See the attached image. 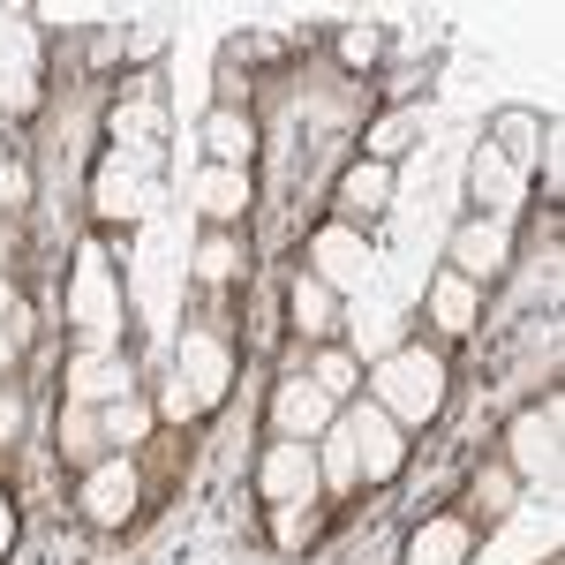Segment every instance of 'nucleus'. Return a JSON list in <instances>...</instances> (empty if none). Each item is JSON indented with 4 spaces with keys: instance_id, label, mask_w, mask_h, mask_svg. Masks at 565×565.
Segmentation results:
<instances>
[{
    "instance_id": "24",
    "label": "nucleus",
    "mask_w": 565,
    "mask_h": 565,
    "mask_svg": "<svg viewBox=\"0 0 565 565\" xmlns=\"http://www.w3.org/2000/svg\"><path fill=\"white\" fill-rule=\"evenodd\" d=\"M317 490H324V498H354V490H362V468H354L348 423H332V430L317 437Z\"/></svg>"
},
{
    "instance_id": "5",
    "label": "nucleus",
    "mask_w": 565,
    "mask_h": 565,
    "mask_svg": "<svg viewBox=\"0 0 565 565\" xmlns=\"http://www.w3.org/2000/svg\"><path fill=\"white\" fill-rule=\"evenodd\" d=\"M136 505H143V476H136V452H106L98 468H84V482H76V513H84L90 527H129Z\"/></svg>"
},
{
    "instance_id": "8",
    "label": "nucleus",
    "mask_w": 565,
    "mask_h": 565,
    "mask_svg": "<svg viewBox=\"0 0 565 565\" xmlns=\"http://www.w3.org/2000/svg\"><path fill=\"white\" fill-rule=\"evenodd\" d=\"M174 377L196 392V399H204V415H212L218 399L234 392V348H226V332H212V324L181 332V348H174Z\"/></svg>"
},
{
    "instance_id": "10",
    "label": "nucleus",
    "mask_w": 565,
    "mask_h": 565,
    "mask_svg": "<svg viewBox=\"0 0 565 565\" xmlns=\"http://www.w3.org/2000/svg\"><path fill=\"white\" fill-rule=\"evenodd\" d=\"M370 242H362V226H340V218H324L317 234H309V271L332 287V295H354L362 279H370Z\"/></svg>"
},
{
    "instance_id": "6",
    "label": "nucleus",
    "mask_w": 565,
    "mask_h": 565,
    "mask_svg": "<svg viewBox=\"0 0 565 565\" xmlns=\"http://www.w3.org/2000/svg\"><path fill=\"white\" fill-rule=\"evenodd\" d=\"M445 271H460L468 287H490V279H505L513 271V218H460L452 226V242H445Z\"/></svg>"
},
{
    "instance_id": "7",
    "label": "nucleus",
    "mask_w": 565,
    "mask_h": 565,
    "mask_svg": "<svg viewBox=\"0 0 565 565\" xmlns=\"http://www.w3.org/2000/svg\"><path fill=\"white\" fill-rule=\"evenodd\" d=\"M332 423H340V407L309 385L302 370H287V377L271 385V407H264V430H271V437H287V445H317Z\"/></svg>"
},
{
    "instance_id": "36",
    "label": "nucleus",
    "mask_w": 565,
    "mask_h": 565,
    "mask_svg": "<svg viewBox=\"0 0 565 565\" xmlns=\"http://www.w3.org/2000/svg\"><path fill=\"white\" fill-rule=\"evenodd\" d=\"M15 302H23V295H15V279H0V317H8Z\"/></svg>"
},
{
    "instance_id": "33",
    "label": "nucleus",
    "mask_w": 565,
    "mask_h": 565,
    "mask_svg": "<svg viewBox=\"0 0 565 565\" xmlns=\"http://www.w3.org/2000/svg\"><path fill=\"white\" fill-rule=\"evenodd\" d=\"M121 53H129V61H151V53H167V31H159V23H143V31H136Z\"/></svg>"
},
{
    "instance_id": "17",
    "label": "nucleus",
    "mask_w": 565,
    "mask_h": 565,
    "mask_svg": "<svg viewBox=\"0 0 565 565\" xmlns=\"http://www.w3.org/2000/svg\"><path fill=\"white\" fill-rule=\"evenodd\" d=\"M423 302H430V324L445 340H468L482 324V287H468L460 271H430V295H423Z\"/></svg>"
},
{
    "instance_id": "2",
    "label": "nucleus",
    "mask_w": 565,
    "mask_h": 565,
    "mask_svg": "<svg viewBox=\"0 0 565 565\" xmlns=\"http://www.w3.org/2000/svg\"><path fill=\"white\" fill-rule=\"evenodd\" d=\"M61 317L76 324V348H121V324H129V302H121V271H114V249L90 234L76 264H68V295H61Z\"/></svg>"
},
{
    "instance_id": "27",
    "label": "nucleus",
    "mask_w": 565,
    "mask_h": 565,
    "mask_svg": "<svg viewBox=\"0 0 565 565\" xmlns=\"http://www.w3.org/2000/svg\"><path fill=\"white\" fill-rule=\"evenodd\" d=\"M415 136H423V106H392L385 121L370 129V143H362V159H377V167H392L399 151H415Z\"/></svg>"
},
{
    "instance_id": "19",
    "label": "nucleus",
    "mask_w": 565,
    "mask_h": 565,
    "mask_svg": "<svg viewBox=\"0 0 565 565\" xmlns=\"http://www.w3.org/2000/svg\"><path fill=\"white\" fill-rule=\"evenodd\" d=\"M505 167H521L535 174V151H543V114H527V106H505V114H490V136H482Z\"/></svg>"
},
{
    "instance_id": "21",
    "label": "nucleus",
    "mask_w": 565,
    "mask_h": 565,
    "mask_svg": "<svg viewBox=\"0 0 565 565\" xmlns=\"http://www.w3.org/2000/svg\"><path fill=\"white\" fill-rule=\"evenodd\" d=\"M53 452H61V460H68L76 476H84V468H98V460H106V430H98V407H76V399H68V407H61V430H53Z\"/></svg>"
},
{
    "instance_id": "4",
    "label": "nucleus",
    "mask_w": 565,
    "mask_h": 565,
    "mask_svg": "<svg viewBox=\"0 0 565 565\" xmlns=\"http://www.w3.org/2000/svg\"><path fill=\"white\" fill-rule=\"evenodd\" d=\"M558 423H565V399L543 392L535 407H521V415L505 423V452H498V460H505L521 482H551L558 476Z\"/></svg>"
},
{
    "instance_id": "20",
    "label": "nucleus",
    "mask_w": 565,
    "mask_h": 565,
    "mask_svg": "<svg viewBox=\"0 0 565 565\" xmlns=\"http://www.w3.org/2000/svg\"><path fill=\"white\" fill-rule=\"evenodd\" d=\"M196 279H204V287L249 279V242H242L234 226H204V242H196Z\"/></svg>"
},
{
    "instance_id": "26",
    "label": "nucleus",
    "mask_w": 565,
    "mask_h": 565,
    "mask_svg": "<svg viewBox=\"0 0 565 565\" xmlns=\"http://www.w3.org/2000/svg\"><path fill=\"white\" fill-rule=\"evenodd\" d=\"M302 377H309L317 392H324L332 407H348V399H362V362H354L348 348H317V362H309Z\"/></svg>"
},
{
    "instance_id": "18",
    "label": "nucleus",
    "mask_w": 565,
    "mask_h": 565,
    "mask_svg": "<svg viewBox=\"0 0 565 565\" xmlns=\"http://www.w3.org/2000/svg\"><path fill=\"white\" fill-rule=\"evenodd\" d=\"M98 430H106V452H143L159 437V407L143 392H121V399L98 407Z\"/></svg>"
},
{
    "instance_id": "12",
    "label": "nucleus",
    "mask_w": 565,
    "mask_h": 565,
    "mask_svg": "<svg viewBox=\"0 0 565 565\" xmlns=\"http://www.w3.org/2000/svg\"><path fill=\"white\" fill-rule=\"evenodd\" d=\"M189 204L204 212V226H242L257 204V181H249V167H204L189 181Z\"/></svg>"
},
{
    "instance_id": "15",
    "label": "nucleus",
    "mask_w": 565,
    "mask_h": 565,
    "mask_svg": "<svg viewBox=\"0 0 565 565\" xmlns=\"http://www.w3.org/2000/svg\"><path fill=\"white\" fill-rule=\"evenodd\" d=\"M385 204H392V167H377V159H354L340 174V189H332L340 226H370V218H385Z\"/></svg>"
},
{
    "instance_id": "29",
    "label": "nucleus",
    "mask_w": 565,
    "mask_h": 565,
    "mask_svg": "<svg viewBox=\"0 0 565 565\" xmlns=\"http://www.w3.org/2000/svg\"><path fill=\"white\" fill-rule=\"evenodd\" d=\"M377 61H385V31H377V23H348V31H340V68L370 76Z\"/></svg>"
},
{
    "instance_id": "16",
    "label": "nucleus",
    "mask_w": 565,
    "mask_h": 565,
    "mask_svg": "<svg viewBox=\"0 0 565 565\" xmlns=\"http://www.w3.org/2000/svg\"><path fill=\"white\" fill-rule=\"evenodd\" d=\"M196 143L212 151V167H249V159H257V114H249V106H212L204 129H196Z\"/></svg>"
},
{
    "instance_id": "1",
    "label": "nucleus",
    "mask_w": 565,
    "mask_h": 565,
    "mask_svg": "<svg viewBox=\"0 0 565 565\" xmlns=\"http://www.w3.org/2000/svg\"><path fill=\"white\" fill-rule=\"evenodd\" d=\"M362 399H377L399 430H430L437 415H445V399H452V362L445 348H423V340H399L385 362H370L362 370Z\"/></svg>"
},
{
    "instance_id": "3",
    "label": "nucleus",
    "mask_w": 565,
    "mask_h": 565,
    "mask_svg": "<svg viewBox=\"0 0 565 565\" xmlns=\"http://www.w3.org/2000/svg\"><path fill=\"white\" fill-rule=\"evenodd\" d=\"M340 423H348V445H354V468H362V490H392V482L407 476V430L392 423L377 399H348V407H340Z\"/></svg>"
},
{
    "instance_id": "11",
    "label": "nucleus",
    "mask_w": 565,
    "mask_h": 565,
    "mask_svg": "<svg viewBox=\"0 0 565 565\" xmlns=\"http://www.w3.org/2000/svg\"><path fill=\"white\" fill-rule=\"evenodd\" d=\"M61 385H68L76 407H106V399L136 392V362L121 348H76V354H68V370H61Z\"/></svg>"
},
{
    "instance_id": "23",
    "label": "nucleus",
    "mask_w": 565,
    "mask_h": 565,
    "mask_svg": "<svg viewBox=\"0 0 565 565\" xmlns=\"http://www.w3.org/2000/svg\"><path fill=\"white\" fill-rule=\"evenodd\" d=\"M513 505H521V476H513L505 460H482L476 482H468V505H460V513H468V521H505Z\"/></svg>"
},
{
    "instance_id": "14",
    "label": "nucleus",
    "mask_w": 565,
    "mask_h": 565,
    "mask_svg": "<svg viewBox=\"0 0 565 565\" xmlns=\"http://www.w3.org/2000/svg\"><path fill=\"white\" fill-rule=\"evenodd\" d=\"M332 324H340V295H332L309 264H295V271H287V332H295V340H332Z\"/></svg>"
},
{
    "instance_id": "31",
    "label": "nucleus",
    "mask_w": 565,
    "mask_h": 565,
    "mask_svg": "<svg viewBox=\"0 0 565 565\" xmlns=\"http://www.w3.org/2000/svg\"><path fill=\"white\" fill-rule=\"evenodd\" d=\"M23 430H31V392L8 377V385H0V445H15Z\"/></svg>"
},
{
    "instance_id": "30",
    "label": "nucleus",
    "mask_w": 565,
    "mask_h": 565,
    "mask_svg": "<svg viewBox=\"0 0 565 565\" xmlns=\"http://www.w3.org/2000/svg\"><path fill=\"white\" fill-rule=\"evenodd\" d=\"M159 415L189 430V423H204V399H196V392H189V385L174 377V370H167V385H159Z\"/></svg>"
},
{
    "instance_id": "13",
    "label": "nucleus",
    "mask_w": 565,
    "mask_h": 565,
    "mask_svg": "<svg viewBox=\"0 0 565 565\" xmlns=\"http://www.w3.org/2000/svg\"><path fill=\"white\" fill-rule=\"evenodd\" d=\"M468 558H476V521H468V513H430V521H415L407 551H399V565H468Z\"/></svg>"
},
{
    "instance_id": "9",
    "label": "nucleus",
    "mask_w": 565,
    "mask_h": 565,
    "mask_svg": "<svg viewBox=\"0 0 565 565\" xmlns=\"http://www.w3.org/2000/svg\"><path fill=\"white\" fill-rule=\"evenodd\" d=\"M257 498L264 505H317L324 490H317V445H287V437H271L257 460Z\"/></svg>"
},
{
    "instance_id": "28",
    "label": "nucleus",
    "mask_w": 565,
    "mask_h": 565,
    "mask_svg": "<svg viewBox=\"0 0 565 565\" xmlns=\"http://www.w3.org/2000/svg\"><path fill=\"white\" fill-rule=\"evenodd\" d=\"M0 114L8 121H31L39 114V68L31 61H0Z\"/></svg>"
},
{
    "instance_id": "35",
    "label": "nucleus",
    "mask_w": 565,
    "mask_h": 565,
    "mask_svg": "<svg viewBox=\"0 0 565 565\" xmlns=\"http://www.w3.org/2000/svg\"><path fill=\"white\" fill-rule=\"evenodd\" d=\"M15 498H8V490H0V565H8V551H15Z\"/></svg>"
},
{
    "instance_id": "25",
    "label": "nucleus",
    "mask_w": 565,
    "mask_h": 565,
    "mask_svg": "<svg viewBox=\"0 0 565 565\" xmlns=\"http://www.w3.org/2000/svg\"><path fill=\"white\" fill-rule=\"evenodd\" d=\"M264 527L279 551H317L324 543V498L317 505H264Z\"/></svg>"
},
{
    "instance_id": "34",
    "label": "nucleus",
    "mask_w": 565,
    "mask_h": 565,
    "mask_svg": "<svg viewBox=\"0 0 565 565\" xmlns=\"http://www.w3.org/2000/svg\"><path fill=\"white\" fill-rule=\"evenodd\" d=\"M15 370H23V340H15V332H8V324H0V385H8V377H15Z\"/></svg>"
},
{
    "instance_id": "32",
    "label": "nucleus",
    "mask_w": 565,
    "mask_h": 565,
    "mask_svg": "<svg viewBox=\"0 0 565 565\" xmlns=\"http://www.w3.org/2000/svg\"><path fill=\"white\" fill-rule=\"evenodd\" d=\"M23 204H31V167L0 159V212H23Z\"/></svg>"
},
{
    "instance_id": "22",
    "label": "nucleus",
    "mask_w": 565,
    "mask_h": 565,
    "mask_svg": "<svg viewBox=\"0 0 565 565\" xmlns=\"http://www.w3.org/2000/svg\"><path fill=\"white\" fill-rule=\"evenodd\" d=\"M521 196H527V174H521V167H505V159L482 143V151H476V204L490 218H513V204H521Z\"/></svg>"
}]
</instances>
